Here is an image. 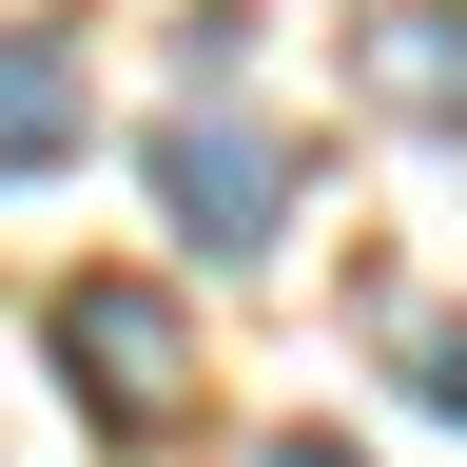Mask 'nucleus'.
<instances>
[{
    "label": "nucleus",
    "instance_id": "1",
    "mask_svg": "<svg viewBox=\"0 0 467 467\" xmlns=\"http://www.w3.org/2000/svg\"><path fill=\"white\" fill-rule=\"evenodd\" d=\"M156 214L195 234V254H273V214H292V137L254 98H175L156 117Z\"/></svg>",
    "mask_w": 467,
    "mask_h": 467
},
{
    "label": "nucleus",
    "instance_id": "2",
    "mask_svg": "<svg viewBox=\"0 0 467 467\" xmlns=\"http://www.w3.org/2000/svg\"><path fill=\"white\" fill-rule=\"evenodd\" d=\"M39 350L78 370L98 429H175V389H195V331H175V292H137V273H78L39 312Z\"/></svg>",
    "mask_w": 467,
    "mask_h": 467
},
{
    "label": "nucleus",
    "instance_id": "3",
    "mask_svg": "<svg viewBox=\"0 0 467 467\" xmlns=\"http://www.w3.org/2000/svg\"><path fill=\"white\" fill-rule=\"evenodd\" d=\"M58 156H78V58L0 39V175H58Z\"/></svg>",
    "mask_w": 467,
    "mask_h": 467
},
{
    "label": "nucleus",
    "instance_id": "4",
    "mask_svg": "<svg viewBox=\"0 0 467 467\" xmlns=\"http://www.w3.org/2000/svg\"><path fill=\"white\" fill-rule=\"evenodd\" d=\"M370 78L409 117H467V0H409V20H370Z\"/></svg>",
    "mask_w": 467,
    "mask_h": 467
},
{
    "label": "nucleus",
    "instance_id": "5",
    "mask_svg": "<svg viewBox=\"0 0 467 467\" xmlns=\"http://www.w3.org/2000/svg\"><path fill=\"white\" fill-rule=\"evenodd\" d=\"M370 350L409 370V409H448V429H467V312H370Z\"/></svg>",
    "mask_w": 467,
    "mask_h": 467
},
{
    "label": "nucleus",
    "instance_id": "6",
    "mask_svg": "<svg viewBox=\"0 0 467 467\" xmlns=\"http://www.w3.org/2000/svg\"><path fill=\"white\" fill-rule=\"evenodd\" d=\"M254 467H350V448H331V429H273V448H254Z\"/></svg>",
    "mask_w": 467,
    "mask_h": 467
}]
</instances>
